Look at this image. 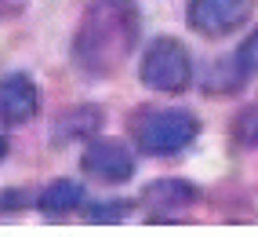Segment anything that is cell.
Segmentation results:
<instances>
[{
  "label": "cell",
  "mask_w": 258,
  "mask_h": 237,
  "mask_svg": "<svg viewBox=\"0 0 258 237\" xmlns=\"http://www.w3.org/2000/svg\"><path fill=\"white\" fill-rule=\"evenodd\" d=\"M80 168H84V175H91V179L124 182V179L135 175V157H131L127 143H120V139H95L84 150Z\"/></svg>",
  "instance_id": "5"
},
{
  "label": "cell",
  "mask_w": 258,
  "mask_h": 237,
  "mask_svg": "<svg viewBox=\"0 0 258 237\" xmlns=\"http://www.w3.org/2000/svg\"><path fill=\"white\" fill-rule=\"evenodd\" d=\"M4 150H8V143H4V139H0V157H4Z\"/></svg>",
  "instance_id": "12"
},
{
  "label": "cell",
  "mask_w": 258,
  "mask_h": 237,
  "mask_svg": "<svg viewBox=\"0 0 258 237\" xmlns=\"http://www.w3.org/2000/svg\"><path fill=\"white\" fill-rule=\"evenodd\" d=\"M102 121V110L95 106H80V110H70L62 117V131H58V139L62 135H91Z\"/></svg>",
  "instance_id": "9"
},
{
  "label": "cell",
  "mask_w": 258,
  "mask_h": 237,
  "mask_svg": "<svg viewBox=\"0 0 258 237\" xmlns=\"http://www.w3.org/2000/svg\"><path fill=\"white\" fill-rule=\"evenodd\" d=\"M200 135V121L189 110H160V113H149L146 121H139L135 128V139L146 154L153 157H171L185 150Z\"/></svg>",
  "instance_id": "3"
},
{
  "label": "cell",
  "mask_w": 258,
  "mask_h": 237,
  "mask_svg": "<svg viewBox=\"0 0 258 237\" xmlns=\"http://www.w3.org/2000/svg\"><path fill=\"white\" fill-rule=\"evenodd\" d=\"M37 88H33V80L26 73H11L0 80V117H4L8 124H26L37 117Z\"/></svg>",
  "instance_id": "6"
},
{
  "label": "cell",
  "mask_w": 258,
  "mask_h": 237,
  "mask_svg": "<svg viewBox=\"0 0 258 237\" xmlns=\"http://www.w3.org/2000/svg\"><path fill=\"white\" fill-rule=\"evenodd\" d=\"M258 0H189V26L200 37H226L240 29Z\"/></svg>",
  "instance_id": "4"
},
{
  "label": "cell",
  "mask_w": 258,
  "mask_h": 237,
  "mask_svg": "<svg viewBox=\"0 0 258 237\" xmlns=\"http://www.w3.org/2000/svg\"><path fill=\"white\" fill-rule=\"evenodd\" d=\"M233 73H236V80L258 73V29L251 33L244 44H240V52L233 55Z\"/></svg>",
  "instance_id": "10"
},
{
  "label": "cell",
  "mask_w": 258,
  "mask_h": 237,
  "mask_svg": "<svg viewBox=\"0 0 258 237\" xmlns=\"http://www.w3.org/2000/svg\"><path fill=\"white\" fill-rule=\"evenodd\" d=\"M197 201V190L182 179H164V182H153L146 186L142 194V205L149 208V219H171V212H182Z\"/></svg>",
  "instance_id": "7"
},
{
  "label": "cell",
  "mask_w": 258,
  "mask_h": 237,
  "mask_svg": "<svg viewBox=\"0 0 258 237\" xmlns=\"http://www.w3.org/2000/svg\"><path fill=\"white\" fill-rule=\"evenodd\" d=\"M142 84L153 91H167V95H178L189 88L193 80V55L189 48L175 37H160L146 48L142 55Z\"/></svg>",
  "instance_id": "2"
},
{
  "label": "cell",
  "mask_w": 258,
  "mask_h": 237,
  "mask_svg": "<svg viewBox=\"0 0 258 237\" xmlns=\"http://www.w3.org/2000/svg\"><path fill=\"white\" fill-rule=\"evenodd\" d=\"M80 201H84L80 182H73V179H58V182H51L47 190L40 194V212H44V215H66V212H73Z\"/></svg>",
  "instance_id": "8"
},
{
  "label": "cell",
  "mask_w": 258,
  "mask_h": 237,
  "mask_svg": "<svg viewBox=\"0 0 258 237\" xmlns=\"http://www.w3.org/2000/svg\"><path fill=\"white\" fill-rule=\"evenodd\" d=\"M135 37H139V29H135V0H98L77 40L80 66L91 73L116 70L120 59L127 55V48L135 44Z\"/></svg>",
  "instance_id": "1"
},
{
  "label": "cell",
  "mask_w": 258,
  "mask_h": 237,
  "mask_svg": "<svg viewBox=\"0 0 258 237\" xmlns=\"http://www.w3.org/2000/svg\"><path fill=\"white\" fill-rule=\"evenodd\" d=\"M124 212H127V201H95L84 208L91 223H116V219H124Z\"/></svg>",
  "instance_id": "11"
}]
</instances>
